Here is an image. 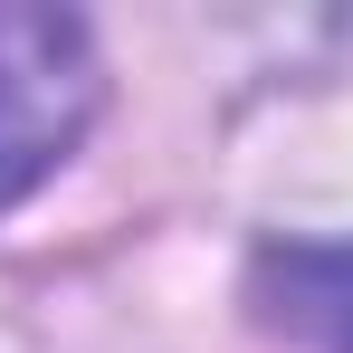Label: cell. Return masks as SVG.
Returning <instances> with one entry per match:
<instances>
[{"label": "cell", "mask_w": 353, "mask_h": 353, "mask_svg": "<svg viewBox=\"0 0 353 353\" xmlns=\"http://www.w3.org/2000/svg\"><path fill=\"white\" fill-rule=\"evenodd\" d=\"M96 105H105V67L86 19L48 0H0V210H19L86 143Z\"/></svg>", "instance_id": "obj_1"}, {"label": "cell", "mask_w": 353, "mask_h": 353, "mask_svg": "<svg viewBox=\"0 0 353 353\" xmlns=\"http://www.w3.org/2000/svg\"><path fill=\"white\" fill-rule=\"evenodd\" d=\"M248 305H258L268 334H287V344H305V353H353V239L258 248Z\"/></svg>", "instance_id": "obj_2"}]
</instances>
